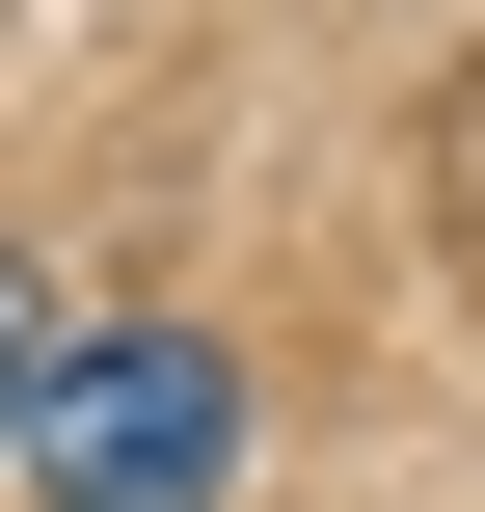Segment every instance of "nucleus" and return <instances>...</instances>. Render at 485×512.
<instances>
[{"label":"nucleus","instance_id":"f257e3e1","mask_svg":"<svg viewBox=\"0 0 485 512\" xmlns=\"http://www.w3.org/2000/svg\"><path fill=\"white\" fill-rule=\"evenodd\" d=\"M243 486V351L216 324H81L27 405V512H216Z\"/></svg>","mask_w":485,"mask_h":512},{"label":"nucleus","instance_id":"7ed1b4c3","mask_svg":"<svg viewBox=\"0 0 485 512\" xmlns=\"http://www.w3.org/2000/svg\"><path fill=\"white\" fill-rule=\"evenodd\" d=\"M432 189H459V243H485V81H459V108H432Z\"/></svg>","mask_w":485,"mask_h":512},{"label":"nucleus","instance_id":"f03ea898","mask_svg":"<svg viewBox=\"0 0 485 512\" xmlns=\"http://www.w3.org/2000/svg\"><path fill=\"white\" fill-rule=\"evenodd\" d=\"M27 405H54V297H27V243H0V459H27Z\"/></svg>","mask_w":485,"mask_h":512}]
</instances>
